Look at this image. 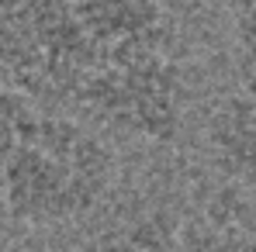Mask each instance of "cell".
Here are the masks:
<instances>
[{
  "mask_svg": "<svg viewBox=\"0 0 256 252\" xmlns=\"http://www.w3.org/2000/svg\"><path fill=\"white\" fill-rule=\"evenodd\" d=\"M97 52L73 0L0 3V80L32 104H73Z\"/></svg>",
  "mask_w": 256,
  "mask_h": 252,
  "instance_id": "obj_3",
  "label": "cell"
},
{
  "mask_svg": "<svg viewBox=\"0 0 256 252\" xmlns=\"http://www.w3.org/2000/svg\"><path fill=\"white\" fill-rule=\"evenodd\" d=\"M118 183L108 131L70 114H38L0 166V204L24 228H62L90 218Z\"/></svg>",
  "mask_w": 256,
  "mask_h": 252,
  "instance_id": "obj_1",
  "label": "cell"
},
{
  "mask_svg": "<svg viewBox=\"0 0 256 252\" xmlns=\"http://www.w3.org/2000/svg\"><path fill=\"white\" fill-rule=\"evenodd\" d=\"M76 107L114 138L142 145L176 142L187 118V80L170 42L97 55Z\"/></svg>",
  "mask_w": 256,
  "mask_h": 252,
  "instance_id": "obj_2",
  "label": "cell"
},
{
  "mask_svg": "<svg viewBox=\"0 0 256 252\" xmlns=\"http://www.w3.org/2000/svg\"><path fill=\"white\" fill-rule=\"evenodd\" d=\"M204 145L225 180L256 187V90L239 86L236 93L214 100L204 121Z\"/></svg>",
  "mask_w": 256,
  "mask_h": 252,
  "instance_id": "obj_5",
  "label": "cell"
},
{
  "mask_svg": "<svg viewBox=\"0 0 256 252\" xmlns=\"http://www.w3.org/2000/svg\"><path fill=\"white\" fill-rule=\"evenodd\" d=\"M232 66L239 86L256 90V0H232Z\"/></svg>",
  "mask_w": 256,
  "mask_h": 252,
  "instance_id": "obj_6",
  "label": "cell"
},
{
  "mask_svg": "<svg viewBox=\"0 0 256 252\" xmlns=\"http://www.w3.org/2000/svg\"><path fill=\"white\" fill-rule=\"evenodd\" d=\"M0 3H4V0H0Z\"/></svg>",
  "mask_w": 256,
  "mask_h": 252,
  "instance_id": "obj_7",
  "label": "cell"
},
{
  "mask_svg": "<svg viewBox=\"0 0 256 252\" xmlns=\"http://www.w3.org/2000/svg\"><path fill=\"white\" fill-rule=\"evenodd\" d=\"M80 24L97 55L170 42L163 0H73Z\"/></svg>",
  "mask_w": 256,
  "mask_h": 252,
  "instance_id": "obj_4",
  "label": "cell"
}]
</instances>
